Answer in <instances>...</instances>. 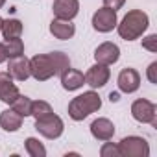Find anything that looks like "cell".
<instances>
[{"label":"cell","mask_w":157,"mask_h":157,"mask_svg":"<svg viewBox=\"0 0 157 157\" xmlns=\"http://www.w3.org/2000/svg\"><path fill=\"white\" fill-rule=\"evenodd\" d=\"M70 67V59L63 52L37 54L30 59V76L37 82H46L54 76H59Z\"/></svg>","instance_id":"cell-1"},{"label":"cell","mask_w":157,"mask_h":157,"mask_svg":"<svg viewBox=\"0 0 157 157\" xmlns=\"http://www.w3.org/2000/svg\"><path fill=\"white\" fill-rule=\"evenodd\" d=\"M150 26V19L142 10H131L124 15V19L120 22H117V32L120 35V39L124 41H135L139 37H142V33L148 30Z\"/></svg>","instance_id":"cell-2"},{"label":"cell","mask_w":157,"mask_h":157,"mask_svg":"<svg viewBox=\"0 0 157 157\" xmlns=\"http://www.w3.org/2000/svg\"><path fill=\"white\" fill-rule=\"evenodd\" d=\"M100 107H102V98L93 89V91L78 94V96H74L70 100V104H68V117L72 120H76V122H80V120H85L89 115L96 113Z\"/></svg>","instance_id":"cell-3"},{"label":"cell","mask_w":157,"mask_h":157,"mask_svg":"<svg viewBox=\"0 0 157 157\" xmlns=\"http://www.w3.org/2000/svg\"><path fill=\"white\" fill-rule=\"evenodd\" d=\"M118 150L122 157H148L150 155V144L144 137L129 135L124 137L118 142Z\"/></svg>","instance_id":"cell-4"},{"label":"cell","mask_w":157,"mask_h":157,"mask_svg":"<svg viewBox=\"0 0 157 157\" xmlns=\"http://www.w3.org/2000/svg\"><path fill=\"white\" fill-rule=\"evenodd\" d=\"M131 117L140 124H151L157 128V105L146 98H139L131 104Z\"/></svg>","instance_id":"cell-5"},{"label":"cell","mask_w":157,"mask_h":157,"mask_svg":"<svg viewBox=\"0 0 157 157\" xmlns=\"http://www.w3.org/2000/svg\"><path fill=\"white\" fill-rule=\"evenodd\" d=\"M35 129H37V133L43 135L44 139L54 140V139H59V137L63 135L65 124H63L61 117H57L56 113H52V115H48V117H44V118H37V120H35Z\"/></svg>","instance_id":"cell-6"},{"label":"cell","mask_w":157,"mask_h":157,"mask_svg":"<svg viewBox=\"0 0 157 157\" xmlns=\"http://www.w3.org/2000/svg\"><path fill=\"white\" fill-rule=\"evenodd\" d=\"M117 22H118V17H117V11L109 10V8H100L94 11L93 15V28L100 33H109L117 28Z\"/></svg>","instance_id":"cell-7"},{"label":"cell","mask_w":157,"mask_h":157,"mask_svg":"<svg viewBox=\"0 0 157 157\" xmlns=\"http://www.w3.org/2000/svg\"><path fill=\"white\" fill-rule=\"evenodd\" d=\"M117 85H118V91L124 93V94H131L135 91H139L140 87V74L131 68V67H126L120 70L118 78H117Z\"/></svg>","instance_id":"cell-8"},{"label":"cell","mask_w":157,"mask_h":157,"mask_svg":"<svg viewBox=\"0 0 157 157\" xmlns=\"http://www.w3.org/2000/svg\"><path fill=\"white\" fill-rule=\"evenodd\" d=\"M111 78V70L107 65H102V63H96L93 65L87 72H85V83L91 87V89H100L104 87Z\"/></svg>","instance_id":"cell-9"},{"label":"cell","mask_w":157,"mask_h":157,"mask_svg":"<svg viewBox=\"0 0 157 157\" xmlns=\"http://www.w3.org/2000/svg\"><path fill=\"white\" fill-rule=\"evenodd\" d=\"M8 72L11 74L13 80L26 82L28 78H30V59L24 54L15 56V57H10L8 59Z\"/></svg>","instance_id":"cell-10"},{"label":"cell","mask_w":157,"mask_h":157,"mask_svg":"<svg viewBox=\"0 0 157 157\" xmlns=\"http://www.w3.org/2000/svg\"><path fill=\"white\" fill-rule=\"evenodd\" d=\"M52 11H54L56 19L72 21L78 13H80V0H54Z\"/></svg>","instance_id":"cell-11"},{"label":"cell","mask_w":157,"mask_h":157,"mask_svg":"<svg viewBox=\"0 0 157 157\" xmlns=\"http://www.w3.org/2000/svg\"><path fill=\"white\" fill-rule=\"evenodd\" d=\"M120 59V48L115 44V43H102L96 50H94V61L96 63H102V65H115L117 61Z\"/></svg>","instance_id":"cell-12"},{"label":"cell","mask_w":157,"mask_h":157,"mask_svg":"<svg viewBox=\"0 0 157 157\" xmlns=\"http://www.w3.org/2000/svg\"><path fill=\"white\" fill-rule=\"evenodd\" d=\"M19 87L15 85V80L11 78V74L6 72H0V102L4 104H11L17 96H19Z\"/></svg>","instance_id":"cell-13"},{"label":"cell","mask_w":157,"mask_h":157,"mask_svg":"<svg viewBox=\"0 0 157 157\" xmlns=\"http://www.w3.org/2000/svg\"><path fill=\"white\" fill-rule=\"evenodd\" d=\"M59 76H61V85H63L65 91H78V89H82L85 85V74L82 70H78V68L68 67Z\"/></svg>","instance_id":"cell-14"},{"label":"cell","mask_w":157,"mask_h":157,"mask_svg":"<svg viewBox=\"0 0 157 157\" xmlns=\"http://www.w3.org/2000/svg\"><path fill=\"white\" fill-rule=\"evenodd\" d=\"M91 135L96 140H102V142L104 140H111L113 135H115V124L109 118L100 117V118L93 120V124H91Z\"/></svg>","instance_id":"cell-15"},{"label":"cell","mask_w":157,"mask_h":157,"mask_svg":"<svg viewBox=\"0 0 157 157\" xmlns=\"http://www.w3.org/2000/svg\"><path fill=\"white\" fill-rule=\"evenodd\" d=\"M50 33L59 39V41H67V39H72L74 33H76V26L72 24V21H65V19H52L50 22Z\"/></svg>","instance_id":"cell-16"},{"label":"cell","mask_w":157,"mask_h":157,"mask_svg":"<svg viewBox=\"0 0 157 157\" xmlns=\"http://www.w3.org/2000/svg\"><path fill=\"white\" fill-rule=\"evenodd\" d=\"M22 120H24V117H21L19 113H15L11 107L0 113V128H2L4 131H8V133L19 131L22 128Z\"/></svg>","instance_id":"cell-17"},{"label":"cell","mask_w":157,"mask_h":157,"mask_svg":"<svg viewBox=\"0 0 157 157\" xmlns=\"http://www.w3.org/2000/svg\"><path fill=\"white\" fill-rule=\"evenodd\" d=\"M0 33L4 35V39H15L22 35V22L19 19H6L2 21V28Z\"/></svg>","instance_id":"cell-18"},{"label":"cell","mask_w":157,"mask_h":157,"mask_svg":"<svg viewBox=\"0 0 157 157\" xmlns=\"http://www.w3.org/2000/svg\"><path fill=\"white\" fill-rule=\"evenodd\" d=\"M52 113H54V109H52V105H50L48 102H44V100H32L30 117H33L35 120H37V118H44V117H48V115H52Z\"/></svg>","instance_id":"cell-19"},{"label":"cell","mask_w":157,"mask_h":157,"mask_svg":"<svg viewBox=\"0 0 157 157\" xmlns=\"http://www.w3.org/2000/svg\"><path fill=\"white\" fill-rule=\"evenodd\" d=\"M10 105H11V109H13L15 113H19L21 117H30V111H32V100H30L28 96L19 94Z\"/></svg>","instance_id":"cell-20"},{"label":"cell","mask_w":157,"mask_h":157,"mask_svg":"<svg viewBox=\"0 0 157 157\" xmlns=\"http://www.w3.org/2000/svg\"><path fill=\"white\" fill-rule=\"evenodd\" d=\"M24 148H26V153L32 155V157H44L46 155V148L43 146V142L35 137H28L24 140Z\"/></svg>","instance_id":"cell-21"},{"label":"cell","mask_w":157,"mask_h":157,"mask_svg":"<svg viewBox=\"0 0 157 157\" xmlns=\"http://www.w3.org/2000/svg\"><path fill=\"white\" fill-rule=\"evenodd\" d=\"M6 52H8V59L10 57H15V56H21L24 54V43L21 37H15V39H6Z\"/></svg>","instance_id":"cell-22"},{"label":"cell","mask_w":157,"mask_h":157,"mask_svg":"<svg viewBox=\"0 0 157 157\" xmlns=\"http://www.w3.org/2000/svg\"><path fill=\"white\" fill-rule=\"evenodd\" d=\"M100 155L102 157H122L120 150H118V144H113V142H107V140H104V144L100 148Z\"/></svg>","instance_id":"cell-23"},{"label":"cell","mask_w":157,"mask_h":157,"mask_svg":"<svg viewBox=\"0 0 157 157\" xmlns=\"http://www.w3.org/2000/svg\"><path fill=\"white\" fill-rule=\"evenodd\" d=\"M142 48H146L148 52H157V35L155 33H151V35H148V37H144L142 39Z\"/></svg>","instance_id":"cell-24"},{"label":"cell","mask_w":157,"mask_h":157,"mask_svg":"<svg viewBox=\"0 0 157 157\" xmlns=\"http://www.w3.org/2000/svg\"><path fill=\"white\" fill-rule=\"evenodd\" d=\"M146 78H148V82L150 83H157V61H151L148 65V70H146Z\"/></svg>","instance_id":"cell-25"},{"label":"cell","mask_w":157,"mask_h":157,"mask_svg":"<svg viewBox=\"0 0 157 157\" xmlns=\"http://www.w3.org/2000/svg\"><path fill=\"white\" fill-rule=\"evenodd\" d=\"M124 4H126V0H104V6L113 10V11H118Z\"/></svg>","instance_id":"cell-26"},{"label":"cell","mask_w":157,"mask_h":157,"mask_svg":"<svg viewBox=\"0 0 157 157\" xmlns=\"http://www.w3.org/2000/svg\"><path fill=\"white\" fill-rule=\"evenodd\" d=\"M4 61H8V52H6V44L0 43V65H2Z\"/></svg>","instance_id":"cell-27"},{"label":"cell","mask_w":157,"mask_h":157,"mask_svg":"<svg viewBox=\"0 0 157 157\" xmlns=\"http://www.w3.org/2000/svg\"><path fill=\"white\" fill-rule=\"evenodd\" d=\"M4 4H6V0H0V8H2Z\"/></svg>","instance_id":"cell-28"},{"label":"cell","mask_w":157,"mask_h":157,"mask_svg":"<svg viewBox=\"0 0 157 157\" xmlns=\"http://www.w3.org/2000/svg\"><path fill=\"white\" fill-rule=\"evenodd\" d=\"M2 21H4V19H2V17H0V28H2Z\"/></svg>","instance_id":"cell-29"}]
</instances>
